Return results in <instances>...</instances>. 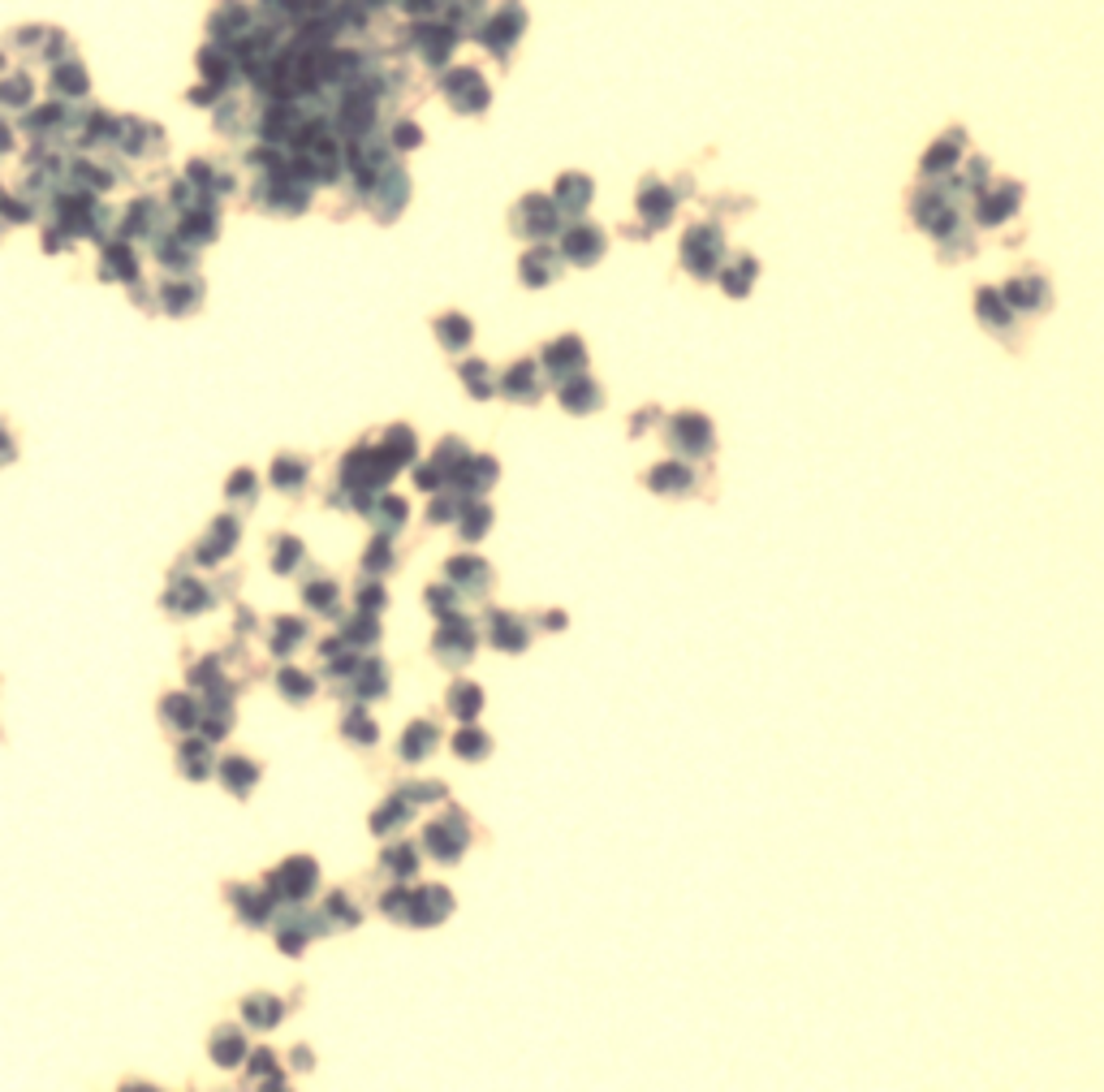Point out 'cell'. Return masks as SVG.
<instances>
[{
  "label": "cell",
  "instance_id": "obj_1",
  "mask_svg": "<svg viewBox=\"0 0 1104 1092\" xmlns=\"http://www.w3.org/2000/svg\"><path fill=\"white\" fill-rule=\"evenodd\" d=\"M401 463L389 453V449H354L350 458H345V467H341V479L354 488V493H375V488H385L393 479Z\"/></svg>",
  "mask_w": 1104,
  "mask_h": 1092
},
{
  "label": "cell",
  "instance_id": "obj_2",
  "mask_svg": "<svg viewBox=\"0 0 1104 1092\" xmlns=\"http://www.w3.org/2000/svg\"><path fill=\"white\" fill-rule=\"evenodd\" d=\"M423 838H427V851L441 859V864H453V859H462V851H467L471 829H467V821H462V812H449L445 821L427 825Z\"/></svg>",
  "mask_w": 1104,
  "mask_h": 1092
},
{
  "label": "cell",
  "instance_id": "obj_3",
  "mask_svg": "<svg viewBox=\"0 0 1104 1092\" xmlns=\"http://www.w3.org/2000/svg\"><path fill=\"white\" fill-rule=\"evenodd\" d=\"M431 648H436V656H441L445 666H462V660H471V652H475V626L462 622L457 614H449L445 626L436 630Z\"/></svg>",
  "mask_w": 1104,
  "mask_h": 1092
},
{
  "label": "cell",
  "instance_id": "obj_4",
  "mask_svg": "<svg viewBox=\"0 0 1104 1092\" xmlns=\"http://www.w3.org/2000/svg\"><path fill=\"white\" fill-rule=\"evenodd\" d=\"M669 441L682 458H704L712 449V423L704 415H678L669 419Z\"/></svg>",
  "mask_w": 1104,
  "mask_h": 1092
},
{
  "label": "cell",
  "instance_id": "obj_5",
  "mask_svg": "<svg viewBox=\"0 0 1104 1092\" xmlns=\"http://www.w3.org/2000/svg\"><path fill=\"white\" fill-rule=\"evenodd\" d=\"M268 889L277 899H307L315 889V864L311 859H285V864L272 873Z\"/></svg>",
  "mask_w": 1104,
  "mask_h": 1092
},
{
  "label": "cell",
  "instance_id": "obj_6",
  "mask_svg": "<svg viewBox=\"0 0 1104 1092\" xmlns=\"http://www.w3.org/2000/svg\"><path fill=\"white\" fill-rule=\"evenodd\" d=\"M449 911H453V894L445 885H423L419 894H411V925H419V929L441 925Z\"/></svg>",
  "mask_w": 1104,
  "mask_h": 1092
},
{
  "label": "cell",
  "instance_id": "obj_7",
  "mask_svg": "<svg viewBox=\"0 0 1104 1092\" xmlns=\"http://www.w3.org/2000/svg\"><path fill=\"white\" fill-rule=\"evenodd\" d=\"M583 363H587V355H583V341H578V337H561V341H552V346L544 350V367L557 381L578 376V371H583Z\"/></svg>",
  "mask_w": 1104,
  "mask_h": 1092
},
{
  "label": "cell",
  "instance_id": "obj_8",
  "mask_svg": "<svg viewBox=\"0 0 1104 1092\" xmlns=\"http://www.w3.org/2000/svg\"><path fill=\"white\" fill-rule=\"evenodd\" d=\"M492 479H497V463H492V458H483V453H471L467 467H462L449 484L457 488L462 497H479V493H488V488H492Z\"/></svg>",
  "mask_w": 1104,
  "mask_h": 1092
},
{
  "label": "cell",
  "instance_id": "obj_9",
  "mask_svg": "<svg viewBox=\"0 0 1104 1092\" xmlns=\"http://www.w3.org/2000/svg\"><path fill=\"white\" fill-rule=\"evenodd\" d=\"M682 246H686L682 260H686V268L694 277H712L716 272V234H708V229L700 225V229H690Z\"/></svg>",
  "mask_w": 1104,
  "mask_h": 1092
},
{
  "label": "cell",
  "instance_id": "obj_10",
  "mask_svg": "<svg viewBox=\"0 0 1104 1092\" xmlns=\"http://www.w3.org/2000/svg\"><path fill=\"white\" fill-rule=\"evenodd\" d=\"M488 640L497 644L501 652H522V648L531 644V626L518 622L514 614H492L488 618Z\"/></svg>",
  "mask_w": 1104,
  "mask_h": 1092
},
{
  "label": "cell",
  "instance_id": "obj_11",
  "mask_svg": "<svg viewBox=\"0 0 1104 1092\" xmlns=\"http://www.w3.org/2000/svg\"><path fill=\"white\" fill-rule=\"evenodd\" d=\"M501 393L509 397V401H540V376H535V359H522V363H514L505 376H501Z\"/></svg>",
  "mask_w": 1104,
  "mask_h": 1092
},
{
  "label": "cell",
  "instance_id": "obj_12",
  "mask_svg": "<svg viewBox=\"0 0 1104 1092\" xmlns=\"http://www.w3.org/2000/svg\"><path fill=\"white\" fill-rule=\"evenodd\" d=\"M600 401H604V389H600L596 381H587V376H570V381H561V407H566V411H574V415H592V411H600Z\"/></svg>",
  "mask_w": 1104,
  "mask_h": 1092
},
{
  "label": "cell",
  "instance_id": "obj_13",
  "mask_svg": "<svg viewBox=\"0 0 1104 1092\" xmlns=\"http://www.w3.org/2000/svg\"><path fill=\"white\" fill-rule=\"evenodd\" d=\"M488 566L479 562V557H453L449 562V583L457 588V592H467V596H479L483 588H488Z\"/></svg>",
  "mask_w": 1104,
  "mask_h": 1092
},
{
  "label": "cell",
  "instance_id": "obj_14",
  "mask_svg": "<svg viewBox=\"0 0 1104 1092\" xmlns=\"http://www.w3.org/2000/svg\"><path fill=\"white\" fill-rule=\"evenodd\" d=\"M234 540H238V523L234 519H220L216 527H208V540L199 544V566H216L229 549H234Z\"/></svg>",
  "mask_w": 1104,
  "mask_h": 1092
},
{
  "label": "cell",
  "instance_id": "obj_15",
  "mask_svg": "<svg viewBox=\"0 0 1104 1092\" xmlns=\"http://www.w3.org/2000/svg\"><path fill=\"white\" fill-rule=\"evenodd\" d=\"M648 488H652V493H690L694 475L682 463H660V467L648 471Z\"/></svg>",
  "mask_w": 1104,
  "mask_h": 1092
},
{
  "label": "cell",
  "instance_id": "obj_16",
  "mask_svg": "<svg viewBox=\"0 0 1104 1092\" xmlns=\"http://www.w3.org/2000/svg\"><path fill=\"white\" fill-rule=\"evenodd\" d=\"M436 730L431 722H415L411 730H405V738H401V760H411V764H419V760H427L431 752H436Z\"/></svg>",
  "mask_w": 1104,
  "mask_h": 1092
},
{
  "label": "cell",
  "instance_id": "obj_17",
  "mask_svg": "<svg viewBox=\"0 0 1104 1092\" xmlns=\"http://www.w3.org/2000/svg\"><path fill=\"white\" fill-rule=\"evenodd\" d=\"M600 251H604V238L596 234L592 225H578V229H570V234H566V255H570L574 264H592Z\"/></svg>",
  "mask_w": 1104,
  "mask_h": 1092
},
{
  "label": "cell",
  "instance_id": "obj_18",
  "mask_svg": "<svg viewBox=\"0 0 1104 1092\" xmlns=\"http://www.w3.org/2000/svg\"><path fill=\"white\" fill-rule=\"evenodd\" d=\"M208 605H212V592L203 588V583H190L186 579V583H178V588L168 592V609L173 614H199V609H208Z\"/></svg>",
  "mask_w": 1104,
  "mask_h": 1092
},
{
  "label": "cell",
  "instance_id": "obj_19",
  "mask_svg": "<svg viewBox=\"0 0 1104 1092\" xmlns=\"http://www.w3.org/2000/svg\"><path fill=\"white\" fill-rule=\"evenodd\" d=\"M246 1054V1041H242V1032L238 1028H220L216 1032V1041H212V1058H216V1067H238Z\"/></svg>",
  "mask_w": 1104,
  "mask_h": 1092
},
{
  "label": "cell",
  "instance_id": "obj_20",
  "mask_svg": "<svg viewBox=\"0 0 1104 1092\" xmlns=\"http://www.w3.org/2000/svg\"><path fill=\"white\" fill-rule=\"evenodd\" d=\"M255 782H259V764L255 760H242V756L225 760V786H229V795H251Z\"/></svg>",
  "mask_w": 1104,
  "mask_h": 1092
},
{
  "label": "cell",
  "instance_id": "obj_21",
  "mask_svg": "<svg viewBox=\"0 0 1104 1092\" xmlns=\"http://www.w3.org/2000/svg\"><path fill=\"white\" fill-rule=\"evenodd\" d=\"M479 708H483V692L475 682H457L453 692H449V712L453 717H462V722H471V717H479Z\"/></svg>",
  "mask_w": 1104,
  "mask_h": 1092
},
{
  "label": "cell",
  "instance_id": "obj_22",
  "mask_svg": "<svg viewBox=\"0 0 1104 1092\" xmlns=\"http://www.w3.org/2000/svg\"><path fill=\"white\" fill-rule=\"evenodd\" d=\"M457 523H462V536H467V540H479L492 527V510L483 501L467 497V505H462V514H457Z\"/></svg>",
  "mask_w": 1104,
  "mask_h": 1092
},
{
  "label": "cell",
  "instance_id": "obj_23",
  "mask_svg": "<svg viewBox=\"0 0 1104 1092\" xmlns=\"http://www.w3.org/2000/svg\"><path fill=\"white\" fill-rule=\"evenodd\" d=\"M453 752H457L462 760H483V756L492 752V738H488L483 730H475V726H462V730L453 734Z\"/></svg>",
  "mask_w": 1104,
  "mask_h": 1092
},
{
  "label": "cell",
  "instance_id": "obj_24",
  "mask_svg": "<svg viewBox=\"0 0 1104 1092\" xmlns=\"http://www.w3.org/2000/svg\"><path fill=\"white\" fill-rule=\"evenodd\" d=\"M385 868H389V877H397V881H411V877L419 873V855H415V847H411V842L389 847V851H385Z\"/></svg>",
  "mask_w": 1104,
  "mask_h": 1092
},
{
  "label": "cell",
  "instance_id": "obj_25",
  "mask_svg": "<svg viewBox=\"0 0 1104 1092\" xmlns=\"http://www.w3.org/2000/svg\"><path fill=\"white\" fill-rule=\"evenodd\" d=\"M467 458H471V453H467V445H462V441H453V437H449V441H445L441 449H436L431 467L441 471V475H445V484H449V479H453V475H457L462 467H467Z\"/></svg>",
  "mask_w": 1104,
  "mask_h": 1092
},
{
  "label": "cell",
  "instance_id": "obj_26",
  "mask_svg": "<svg viewBox=\"0 0 1104 1092\" xmlns=\"http://www.w3.org/2000/svg\"><path fill=\"white\" fill-rule=\"evenodd\" d=\"M436 333H441L445 350H467V341H471V324L462 320V315H441V320H436Z\"/></svg>",
  "mask_w": 1104,
  "mask_h": 1092
},
{
  "label": "cell",
  "instance_id": "obj_27",
  "mask_svg": "<svg viewBox=\"0 0 1104 1092\" xmlns=\"http://www.w3.org/2000/svg\"><path fill=\"white\" fill-rule=\"evenodd\" d=\"M182 769H186V778H208V773H212L208 738H194V743L182 747Z\"/></svg>",
  "mask_w": 1104,
  "mask_h": 1092
},
{
  "label": "cell",
  "instance_id": "obj_28",
  "mask_svg": "<svg viewBox=\"0 0 1104 1092\" xmlns=\"http://www.w3.org/2000/svg\"><path fill=\"white\" fill-rule=\"evenodd\" d=\"M164 722H168L173 730H190V726L199 722V704H194L190 696H168V700H164Z\"/></svg>",
  "mask_w": 1104,
  "mask_h": 1092
},
{
  "label": "cell",
  "instance_id": "obj_29",
  "mask_svg": "<svg viewBox=\"0 0 1104 1092\" xmlns=\"http://www.w3.org/2000/svg\"><path fill=\"white\" fill-rule=\"evenodd\" d=\"M405 514H411V510H405L401 497H380V505L371 510V519H375V527H380L385 536H393V531L405 523Z\"/></svg>",
  "mask_w": 1104,
  "mask_h": 1092
},
{
  "label": "cell",
  "instance_id": "obj_30",
  "mask_svg": "<svg viewBox=\"0 0 1104 1092\" xmlns=\"http://www.w3.org/2000/svg\"><path fill=\"white\" fill-rule=\"evenodd\" d=\"M405 816H411V799L397 795V799H389V808H380V812L371 816V829L375 833H393V829L405 825Z\"/></svg>",
  "mask_w": 1104,
  "mask_h": 1092
},
{
  "label": "cell",
  "instance_id": "obj_31",
  "mask_svg": "<svg viewBox=\"0 0 1104 1092\" xmlns=\"http://www.w3.org/2000/svg\"><path fill=\"white\" fill-rule=\"evenodd\" d=\"M1005 303H1009V311H1014V307H1019V311H1031V307L1044 303V285H1040V281H1009Z\"/></svg>",
  "mask_w": 1104,
  "mask_h": 1092
},
{
  "label": "cell",
  "instance_id": "obj_32",
  "mask_svg": "<svg viewBox=\"0 0 1104 1092\" xmlns=\"http://www.w3.org/2000/svg\"><path fill=\"white\" fill-rule=\"evenodd\" d=\"M246 1023H255V1028L281 1023V1002L277 997H251L246 1002Z\"/></svg>",
  "mask_w": 1104,
  "mask_h": 1092
},
{
  "label": "cell",
  "instance_id": "obj_33",
  "mask_svg": "<svg viewBox=\"0 0 1104 1092\" xmlns=\"http://www.w3.org/2000/svg\"><path fill=\"white\" fill-rule=\"evenodd\" d=\"M385 686H389V674L380 660H363V670H359V696H385Z\"/></svg>",
  "mask_w": 1104,
  "mask_h": 1092
},
{
  "label": "cell",
  "instance_id": "obj_34",
  "mask_svg": "<svg viewBox=\"0 0 1104 1092\" xmlns=\"http://www.w3.org/2000/svg\"><path fill=\"white\" fill-rule=\"evenodd\" d=\"M303 475H307V467L298 463V458H277V463H272V484L285 488V493H294V488L303 484Z\"/></svg>",
  "mask_w": 1104,
  "mask_h": 1092
},
{
  "label": "cell",
  "instance_id": "obj_35",
  "mask_svg": "<svg viewBox=\"0 0 1104 1092\" xmlns=\"http://www.w3.org/2000/svg\"><path fill=\"white\" fill-rule=\"evenodd\" d=\"M979 315H983V320H988V324H993V329H1005V324L1014 320V311H1009V303H1005L1001 294H993V290H988V294H979Z\"/></svg>",
  "mask_w": 1104,
  "mask_h": 1092
},
{
  "label": "cell",
  "instance_id": "obj_36",
  "mask_svg": "<svg viewBox=\"0 0 1104 1092\" xmlns=\"http://www.w3.org/2000/svg\"><path fill=\"white\" fill-rule=\"evenodd\" d=\"M375 635H380V630H375V614H367V609H359V618L341 630L345 644H375Z\"/></svg>",
  "mask_w": 1104,
  "mask_h": 1092
},
{
  "label": "cell",
  "instance_id": "obj_37",
  "mask_svg": "<svg viewBox=\"0 0 1104 1092\" xmlns=\"http://www.w3.org/2000/svg\"><path fill=\"white\" fill-rule=\"evenodd\" d=\"M272 630H277V635H272V648H277V652H289L294 644H303V640H307V626H303L298 618H281Z\"/></svg>",
  "mask_w": 1104,
  "mask_h": 1092
},
{
  "label": "cell",
  "instance_id": "obj_38",
  "mask_svg": "<svg viewBox=\"0 0 1104 1092\" xmlns=\"http://www.w3.org/2000/svg\"><path fill=\"white\" fill-rule=\"evenodd\" d=\"M385 449L397 458L401 467H405V463H415V433H411V427H393V433L385 437Z\"/></svg>",
  "mask_w": 1104,
  "mask_h": 1092
},
{
  "label": "cell",
  "instance_id": "obj_39",
  "mask_svg": "<svg viewBox=\"0 0 1104 1092\" xmlns=\"http://www.w3.org/2000/svg\"><path fill=\"white\" fill-rule=\"evenodd\" d=\"M462 381H467V389L475 393V397H492V371L483 367V363H462Z\"/></svg>",
  "mask_w": 1104,
  "mask_h": 1092
},
{
  "label": "cell",
  "instance_id": "obj_40",
  "mask_svg": "<svg viewBox=\"0 0 1104 1092\" xmlns=\"http://www.w3.org/2000/svg\"><path fill=\"white\" fill-rule=\"evenodd\" d=\"M587 199H592L587 178H566V182H561V204H566L570 212H583V208H587Z\"/></svg>",
  "mask_w": 1104,
  "mask_h": 1092
},
{
  "label": "cell",
  "instance_id": "obj_41",
  "mask_svg": "<svg viewBox=\"0 0 1104 1092\" xmlns=\"http://www.w3.org/2000/svg\"><path fill=\"white\" fill-rule=\"evenodd\" d=\"M1014 199H1019V190H1014V186H1005L1001 194H993V199H988V204H979V216H983L988 225H997V220H1005V212L1014 208Z\"/></svg>",
  "mask_w": 1104,
  "mask_h": 1092
},
{
  "label": "cell",
  "instance_id": "obj_42",
  "mask_svg": "<svg viewBox=\"0 0 1104 1092\" xmlns=\"http://www.w3.org/2000/svg\"><path fill=\"white\" fill-rule=\"evenodd\" d=\"M277 682H281V692H285L289 700H307V696L315 692V686H311V678H307V674H298V670H281V674H277Z\"/></svg>",
  "mask_w": 1104,
  "mask_h": 1092
},
{
  "label": "cell",
  "instance_id": "obj_43",
  "mask_svg": "<svg viewBox=\"0 0 1104 1092\" xmlns=\"http://www.w3.org/2000/svg\"><path fill=\"white\" fill-rule=\"evenodd\" d=\"M522 277H527L531 285H544L552 277V260H548V251H531L527 260H522Z\"/></svg>",
  "mask_w": 1104,
  "mask_h": 1092
},
{
  "label": "cell",
  "instance_id": "obj_44",
  "mask_svg": "<svg viewBox=\"0 0 1104 1092\" xmlns=\"http://www.w3.org/2000/svg\"><path fill=\"white\" fill-rule=\"evenodd\" d=\"M272 557H277V562H272L277 570H294L298 557H303V544H298V540H289V536H281V540L272 544Z\"/></svg>",
  "mask_w": 1104,
  "mask_h": 1092
},
{
  "label": "cell",
  "instance_id": "obj_45",
  "mask_svg": "<svg viewBox=\"0 0 1104 1092\" xmlns=\"http://www.w3.org/2000/svg\"><path fill=\"white\" fill-rule=\"evenodd\" d=\"M307 605H311L315 614H333V609H337V588H333V583H311V588H307Z\"/></svg>",
  "mask_w": 1104,
  "mask_h": 1092
},
{
  "label": "cell",
  "instance_id": "obj_46",
  "mask_svg": "<svg viewBox=\"0 0 1104 1092\" xmlns=\"http://www.w3.org/2000/svg\"><path fill=\"white\" fill-rule=\"evenodd\" d=\"M345 734H350L354 743H375V726H371V717L363 708H350V717H345Z\"/></svg>",
  "mask_w": 1104,
  "mask_h": 1092
},
{
  "label": "cell",
  "instance_id": "obj_47",
  "mask_svg": "<svg viewBox=\"0 0 1104 1092\" xmlns=\"http://www.w3.org/2000/svg\"><path fill=\"white\" fill-rule=\"evenodd\" d=\"M527 212H531L527 229H535V234H548V229H557V216H552V204H548V199H531Z\"/></svg>",
  "mask_w": 1104,
  "mask_h": 1092
},
{
  "label": "cell",
  "instance_id": "obj_48",
  "mask_svg": "<svg viewBox=\"0 0 1104 1092\" xmlns=\"http://www.w3.org/2000/svg\"><path fill=\"white\" fill-rule=\"evenodd\" d=\"M427 609H436L441 618L457 614V588H427Z\"/></svg>",
  "mask_w": 1104,
  "mask_h": 1092
},
{
  "label": "cell",
  "instance_id": "obj_49",
  "mask_svg": "<svg viewBox=\"0 0 1104 1092\" xmlns=\"http://www.w3.org/2000/svg\"><path fill=\"white\" fill-rule=\"evenodd\" d=\"M462 505H467V497H462V493L441 497V501H436V505L427 510V519H431V523H449V519H457V514H462Z\"/></svg>",
  "mask_w": 1104,
  "mask_h": 1092
},
{
  "label": "cell",
  "instance_id": "obj_50",
  "mask_svg": "<svg viewBox=\"0 0 1104 1092\" xmlns=\"http://www.w3.org/2000/svg\"><path fill=\"white\" fill-rule=\"evenodd\" d=\"M393 566V549H389V540H375L371 549H367V570L371 574H380V570H389Z\"/></svg>",
  "mask_w": 1104,
  "mask_h": 1092
},
{
  "label": "cell",
  "instance_id": "obj_51",
  "mask_svg": "<svg viewBox=\"0 0 1104 1092\" xmlns=\"http://www.w3.org/2000/svg\"><path fill=\"white\" fill-rule=\"evenodd\" d=\"M643 212H648L652 220H664V212H669V194H664L660 186L643 190Z\"/></svg>",
  "mask_w": 1104,
  "mask_h": 1092
},
{
  "label": "cell",
  "instance_id": "obj_52",
  "mask_svg": "<svg viewBox=\"0 0 1104 1092\" xmlns=\"http://www.w3.org/2000/svg\"><path fill=\"white\" fill-rule=\"evenodd\" d=\"M328 915L337 919V925H359V911L350 907V899H341V894L328 899Z\"/></svg>",
  "mask_w": 1104,
  "mask_h": 1092
},
{
  "label": "cell",
  "instance_id": "obj_53",
  "mask_svg": "<svg viewBox=\"0 0 1104 1092\" xmlns=\"http://www.w3.org/2000/svg\"><path fill=\"white\" fill-rule=\"evenodd\" d=\"M229 497H238V501H255V475H251V471H238L234 479H229Z\"/></svg>",
  "mask_w": 1104,
  "mask_h": 1092
},
{
  "label": "cell",
  "instance_id": "obj_54",
  "mask_svg": "<svg viewBox=\"0 0 1104 1092\" xmlns=\"http://www.w3.org/2000/svg\"><path fill=\"white\" fill-rule=\"evenodd\" d=\"M385 915H393V919H411V894H401V889L385 894Z\"/></svg>",
  "mask_w": 1104,
  "mask_h": 1092
},
{
  "label": "cell",
  "instance_id": "obj_55",
  "mask_svg": "<svg viewBox=\"0 0 1104 1092\" xmlns=\"http://www.w3.org/2000/svg\"><path fill=\"white\" fill-rule=\"evenodd\" d=\"M359 609H367V614H375V609H385V588H375V583H367V588L359 592Z\"/></svg>",
  "mask_w": 1104,
  "mask_h": 1092
},
{
  "label": "cell",
  "instance_id": "obj_56",
  "mask_svg": "<svg viewBox=\"0 0 1104 1092\" xmlns=\"http://www.w3.org/2000/svg\"><path fill=\"white\" fill-rule=\"evenodd\" d=\"M415 479H419V488H423V493H436V488L445 484V475L436 471V467H419V471H415Z\"/></svg>",
  "mask_w": 1104,
  "mask_h": 1092
},
{
  "label": "cell",
  "instance_id": "obj_57",
  "mask_svg": "<svg viewBox=\"0 0 1104 1092\" xmlns=\"http://www.w3.org/2000/svg\"><path fill=\"white\" fill-rule=\"evenodd\" d=\"M9 458H14V445H9L5 437H0V463H9Z\"/></svg>",
  "mask_w": 1104,
  "mask_h": 1092
}]
</instances>
